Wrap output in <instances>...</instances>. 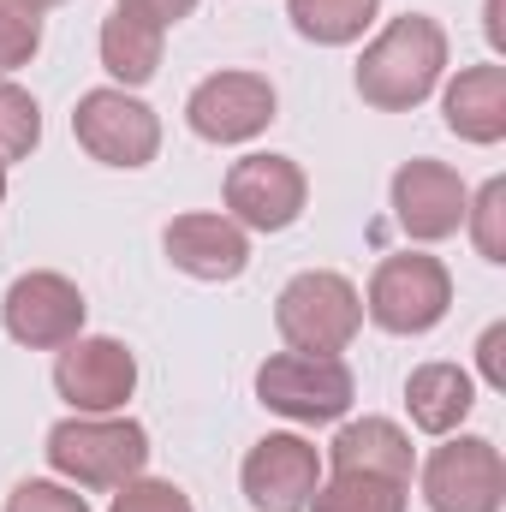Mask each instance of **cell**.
I'll return each mask as SVG.
<instances>
[{
	"instance_id": "obj_1",
	"label": "cell",
	"mask_w": 506,
	"mask_h": 512,
	"mask_svg": "<svg viewBox=\"0 0 506 512\" xmlns=\"http://www.w3.org/2000/svg\"><path fill=\"white\" fill-rule=\"evenodd\" d=\"M447 54H453L447 30L429 12L387 18L370 36L364 60H358V96H364V108H376V114H411V108H423L441 90V78H447Z\"/></svg>"
},
{
	"instance_id": "obj_2",
	"label": "cell",
	"mask_w": 506,
	"mask_h": 512,
	"mask_svg": "<svg viewBox=\"0 0 506 512\" xmlns=\"http://www.w3.org/2000/svg\"><path fill=\"white\" fill-rule=\"evenodd\" d=\"M48 453V471L72 489H126L131 477L149 471V429L126 417V411H108V417H60L42 441Z\"/></svg>"
},
{
	"instance_id": "obj_3",
	"label": "cell",
	"mask_w": 506,
	"mask_h": 512,
	"mask_svg": "<svg viewBox=\"0 0 506 512\" xmlns=\"http://www.w3.org/2000/svg\"><path fill=\"white\" fill-rule=\"evenodd\" d=\"M274 334L286 340V352L340 358L364 334V292L340 268H304L274 298Z\"/></svg>"
},
{
	"instance_id": "obj_4",
	"label": "cell",
	"mask_w": 506,
	"mask_h": 512,
	"mask_svg": "<svg viewBox=\"0 0 506 512\" xmlns=\"http://www.w3.org/2000/svg\"><path fill=\"white\" fill-rule=\"evenodd\" d=\"M447 310H453V274L429 251L381 256L364 286V322H376L381 334H399V340L435 334L447 322Z\"/></svg>"
},
{
	"instance_id": "obj_5",
	"label": "cell",
	"mask_w": 506,
	"mask_h": 512,
	"mask_svg": "<svg viewBox=\"0 0 506 512\" xmlns=\"http://www.w3.org/2000/svg\"><path fill=\"white\" fill-rule=\"evenodd\" d=\"M256 399L262 411L286 417V423H346L358 382L346 370V358H322V352H268L256 364Z\"/></svg>"
},
{
	"instance_id": "obj_6",
	"label": "cell",
	"mask_w": 506,
	"mask_h": 512,
	"mask_svg": "<svg viewBox=\"0 0 506 512\" xmlns=\"http://www.w3.org/2000/svg\"><path fill=\"white\" fill-rule=\"evenodd\" d=\"M72 137L90 161L114 167V173H137L161 155V114L120 84H102V90H84L78 108H72Z\"/></svg>"
},
{
	"instance_id": "obj_7",
	"label": "cell",
	"mask_w": 506,
	"mask_h": 512,
	"mask_svg": "<svg viewBox=\"0 0 506 512\" xmlns=\"http://www.w3.org/2000/svg\"><path fill=\"white\" fill-rule=\"evenodd\" d=\"M429 512H501L506 459L489 435H441V447L417 465Z\"/></svg>"
},
{
	"instance_id": "obj_8",
	"label": "cell",
	"mask_w": 506,
	"mask_h": 512,
	"mask_svg": "<svg viewBox=\"0 0 506 512\" xmlns=\"http://www.w3.org/2000/svg\"><path fill=\"white\" fill-rule=\"evenodd\" d=\"M221 203H227V215H233L245 233H286V227H298L304 209H310V173H304L292 155L256 149V155H245V161L227 167Z\"/></svg>"
},
{
	"instance_id": "obj_9",
	"label": "cell",
	"mask_w": 506,
	"mask_h": 512,
	"mask_svg": "<svg viewBox=\"0 0 506 512\" xmlns=\"http://www.w3.org/2000/svg\"><path fill=\"white\" fill-rule=\"evenodd\" d=\"M84 316H90V304H84L78 280H66L54 268L18 274L6 286V298H0V328L24 352H60V346H72L84 334Z\"/></svg>"
},
{
	"instance_id": "obj_10",
	"label": "cell",
	"mask_w": 506,
	"mask_h": 512,
	"mask_svg": "<svg viewBox=\"0 0 506 512\" xmlns=\"http://www.w3.org/2000/svg\"><path fill=\"white\" fill-rule=\"evenodd\" d=\"M280 120V96L262 72H245V66H227V72H209L191 96H185V126L197 131L203 143H251Z\"/></svg>"
},
{
	"instance_id": "obj_11",
	"label": "cell",
	"mask_w": 506,
	"mask_h": 512,
	"mask_svg": "<svg viewBox=\"0 0 506 512\" xmlns=\"http://www.w3.org/2000/svg\"><path fill=\"white\" fill-rule=\"evenodd\" d=\"M54 393L78 417L126 411V399L137 393V352L126 340H114V334H78L54 358Z\"/></svg>"
},
{
	"instance_id": "obj_12",
	"label": "cell",
	"mask_w": 506,
	"mask_h": 512,
	"mask_svg": "<svg viewBox=\"0 0 506 512\" xmlns=\"http://www.w3.org/2000/svg\"><path fill=\"white\" fill-rule=\"evenodd\" d=\"M387 203H393V221L411 245H441L465 227V203H471V185L459 179V167L447 161H405L387 185Z\"/></svg>"
},
{
	"instance_id": "obj_13",
	"label": "cell",
	"mask_w": 506,
	"mask_h": 512,
	"mask_svg": "<svg viewBox=\"0 0 506 512\" xmlns=\"http://www.w3.org/2000/svg\"><path fill=\"white\" fill-rule=\"evenodd\" d=\"M239 489L256 512H304L310 495L322 489V453L316 441L292 435V429H274L262 435L245 465H239Z\"/></svg>"
},
{
	"instance_id": "obj_14",
	"label": "cell",
	"mask_w": 506,
	"mask_h": 512,
	"mask_svg": "<svg viewBox=\"0 0 506 512\" xmlns=\"http://www.w3.org/2000/svg\"><path fill=\"white\" fill-rule=\"evenodd\" d=\"M161 251L167 262L185 274V280H203V286H221V280H239L251 268V233L221 209H191V215H173L167 233H161Z\"/></svg>"
},
{
	"instance_id": "obj_15",
	"label": "cell",
	"mask_w": 506,
	"mask_h": 512,
	"mask_svg": "<svg viewBox=\"0 0 506 512\" xmlns=\"http://www.w3.org/2000/svg\"><path fill=\"white\" fill-rule=\"evenodd\" d=\"M441 126L453 131L459 143L495 149L506 137V66L483 60L465 66L459 78H441Z\"/></svg>"
},
{
	"instance_id": "obj_16",
	"label": "cell",
	"mask_w": 506,
	"mask_h": 512,
	"mask_svg": "<svg viewBox=\"0 0 506 512\" xmlns=\"http://www.w3.org/2000/svg\"><path fill=\"white\" fill-rule=\"evenodd\" d=\"M328 471H352V477H387V483H411L417 477V447L393 417H352L334 429L328 441Z\"/></svg>"
},
{
	"instance_id": "obj_17",
	"label": "cell",
	"mask_w": 506,
	"mask_h": 512,
	"mask_svg": "<svg viewBox=\"0 0 506 512\" xmlns=\"http://www.w3.org/2000/svg\"><path fill=\"white\" fill-rule=\"evenodd\" d=\"M405 411L423 435H459L465 417L477 411V376L459 364H417L405 376Z\"/></svg>"
},
{
	"instance_id": "obj_18",
	"label": "cell",
	"mask_w": 506,
	"mask_h": 512,
	"mask_svg": "<svg viewBox=\"0 0 506 512\" xmlns=\"http://www.w3.org/2000/svg\"><path fill=\"white\" fill-rule=\"evenodd\" d=\"M96 54H102V72L120 84V90H143L155 72H161V54H167V30L137 18V12H108L102 18V36H96Z\"/></svg>"
},
{
	"instance_id": "obj_19",
	"label": "cell",
	"mask_w": 506,
	"mask_h": 512,
	"mask_svg": "<svg viewBox=\"0 0 506 512\" xmlns=\"http://www.w3.org/2000/svg\"><path fill=\"white\" fill-rule=\"evenodd\" d=\"M286 18L316 48H352L364 30H376L381 0H286Z\"/></svg>"
},
{
	"instance_id": "obj_20",
	"label": "cell",
	"mask_w": 506,
	"mask_h": 512,
	"mask_svg": "<svg viewBox=\"0 0 506 512\" xmlns=\"http://www.w3.org/2000/svg\"><path fill=\"white\" fill-rule=\"evenodd\" d=\"M411 483H387V477H352V471H334L322 477V489L310 495L304 512H405Z\"/></svg>"
},
{
	"instance_id": "obj_21",
	"label": "cell",
	"mask_w": 506,
	"mask_h": 512,
	"mask_svg": "<svg viewBox=\"0 0 506 512\" xmlns=\"http://www.w3.org/2000/svg\"><path fill=\"white\" fill-rule=\"evenodd\" d=\"M36 143H42V108H36V96L24 84L0 78V161L6 167L12 161H30Z\"/></svg>"
},
{
	"instance_id": "obj_22",
	"label": "cell",
	"mask_w": 506,
	"mask_h": 512,
	"mask_svg": "<svg viewBox=\"0 0 506 512\" xmlns=\"http://www.w3.org/2000/svg\"><path fill=\"white\" fill-rule=\"evenodd\" d=\"M465 233H471V245L483 262H506V179H489L483 191H471V203H465Z\"/></svg>"
},
{
	"instance_id": "obj_23",
	"label": "cell",
	"mask_w": 506,
	"mask_h": 512,
	"mask_svg": "<svg viewBox=\"0 0 506 512\" xmlns=\"http://www.w3.org/2000/svg\"><path fill=\"white\" fill-rule=\"evenodd\" d=\"M42 54V12L30 0H0V78Z\"/></svg>"
},
{
	"instance_id": "obj_24",
	"label": "cell",
	"mask_w": 506,
	"mask_h": 512,
	"mask_svg": "<svg viewBox=\"0 0 506 512\" xmlns=\"http://www.w3.org/2000/svg\"><path fill=\"white\" fill-rule=\"evenodd\" d=\"M108 512H197L191 495L167 477H131L126 489H114V507Z\"/></svg>"
},
{
	"instance_id": "obj_25",
	"label": "cell",
	"mask_w": 506,
	"mask_h": 512,
	"mask_svg": "<svg viewBox=\"0 0 506 512\" xmlns=\"http://www.w3.org/2000/svg\"><path fill=\"white\" fill-rule=\"evenodd\" d=\"M6 512H90V501L72 483H60V477H24L6 495Z\"/></svg>"
},
{
	"instance_id": "obj_26",
	"label": "cell",
	"mask_w": 506,
	"mask_h": 512,
	"mask_svg": "<svg viewBox=\"0 0 506 512\" xmlns=\"http://www.w3.org/2000/svg\"><path fill=\"white\" fill-rule=\"evenodd\" d=\"M477 376L506 393V322H489L483 328V340H477Z\"/></svg>"
},
{
	"instance_id": "obj_27",
	"label": "cell",
	"mask_w": 506,
	"mask_h": 512,
	"mask_svg": "<svg viewBox=\"0 0 506 512\" xmlns=\"http://www.w3.org/2000/svg\"><path fill=\"white\" fill-rule=\"evenodd\" d=\"M120 12H137V18H149V24H161V30H173L179 18H191L197 12V0H114Z\"/></svg>"
},
{
	"instance_id": "obj_28",
	"label": "cell",
	"mask_w": 506,
	"mask_h": 512,
	"mask_svg": "<svg viewBox=\"0 0 506 512\" xmlns=\"http://www.w3.org/2000/svg\"><path fill=\"white\" fill-rule=\"evenodd\" d=\"M483 36H489V48L501 54L506 48V24H501V0H483Z\"/></svg>"
},
{
	"instance_id": "obj_29",
	"label": "cell",
	"mask_w": 506,
	"mask_h": 512,
	"mask_svg": "<svg viewBox=\"0 0 506 512\" xmlns=\"http://www.w3.org/2000/svg\"><path fill=\"white\" fill-rule=\"evenodd\" d=\"M30 6H36V12H48V6H66V0H30Z\"/></svg>"
},
{
	"instance_id": "obj_30",
	"label": "cell",
	"mask_w": 506,
	"mask_h": 512,
	"mask_svg": "<svg viewBox=\"0 0 506 512\" xmlns=\"http://www.w3.org/2000/svg\"><path fill=\"white\" fill-rule=\"evenodd\" d=\"M0 203H6V161H0Z\"/></svg>"
}]
</instances>
